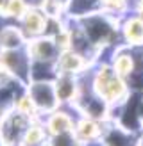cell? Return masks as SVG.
<instances>
[{
	"mask_svg": "<svg viewBox=\"0 0 143 146\" xmlns=\"http://www.w3.org/2000/svg\"><path fill=\"white\" fill-rule=\"evenodd\" d=\"M86 77L91 91L113 109H120L131 98V87L127 80L120 77L109 62H95Z\"/></svg>",
	"mask_w": 143,
	"mask_h": 146,
	"instance_id": "obj_1",
	"label": "cell"
},
{
	"mask_svg": "<svg viewBox=\"0 0 143 146\" xmlns=\"http://www.w3.org/2000/svg\"><path fill=\"white\" fill-rule=\"evenodd\" d=\"M79 21V29L82 31L93 46L98 52H102L106 48H114V39L120 34V18L107 14L104 11H95L90 13L82 18H77Z\"/></svg>",
	"mask_w": 143,
	"mask_h": 146,
	"instance_id": "obj_2",
	"label": "cell"
},
{
	"mask_svg": "<svg viewBox=\"0 0 143 146\" xmlns=\"http://www.w3.org/2000/svg\"><path fill=\"white\" fill-rule=\"evenodd\" d=\"M25 93L32 100L41 118L61 107L55 94L54 78H31L25 84Z\"/></svg>",
	"mask_w": 143,
	"mask_h": 146,
	"instance_id": "obj_3",
	"label": "cell"
},
{
	"mask_svg": "<svg viewBox=\"0 0 143 146\" xmlns=\"http://www.w3.org/2000/svg\"><path fill=\"white\" fill-rule=\"evenodd\" d=\"M0 66H2L11 78L27 84L32 75V61L27 54V48L14 50H0Z\"/></svg>",
	"mask_w": 143,
	"mask_h": 146,
	"instance_id": "obj_4",
	"label": "cell"
},
{
	"mask_svg": "<svg viewBox=\"0 0 143 146\" xmlns=\"http://www.w3.org/2000/svg\"><path fill=\"white\" fill-rule=\"evenodd\" d=\"M25 48L32 61V66H54L61 54V48L55 43V38L50 34L29 39Z\"/></svg>",
	"mask_w": 143,
	"mask_h": 146,
	"instance_id": "obj_5",
	"label": "cell"
},
{
	"mask_svg": "<svg viewBox=\"0 0 143 146\" xmlns=\"http://www.w3.org/2000/svg\"><path fill=\"white\" fill-rule=\"evenodd\" d=\"M100 146H138L140 134L136 130L122 125L120 121L111 119L107 121V127L100 137Z\"/></svg>",
	"mask_w": 143,
	"mask_h": 146,
	"instance_id": "obj_6",
	"label": "cell"
},
{
	"mask_svg": "<svg viewBox=\"0 0 143 146\" xmlns=\"http://www.w3.org/2000/svg\"><path fill=\"white\" fill-rule=\"evenodd\" d=\"M54 68H55V73L84 77V75H88L90 70L93 68V62L90 59H86L84 55H81L79 52H75V50L66 48L59 54Z\"/></svg>",
	"mask_w": 143,
	"mask_h": 146,
	"instance_id": "obj_7",
	"label": "cell"
},
{
	"mask_svg": "<svg viewBox=\"0 0 143 146\" xmlns=\"http://www.w3.org/2000/svg\"><path fill=\"white\" fill-rule=\"evenodd\" d=\"M20 29L23 36L29 39H34V38H39V36H45L48 34V25L52 23L45 13H43L41 7L38 5H29V9L25 11V14L20 18Z\"/></svg>",
	"mask_w": 143,
	"mask_h": 146,
	"instance_id": "obj_8",
	"label": "cell"
},
{
	"mask_svg": "<svg viewBox=\"0 0 143 146\" xmlns=\"http://www.w3.org/2000/svg\"><path fill=\"white\" fill-rule=\"evenodd\" d=\"M54 86H55V94H57L59 104L63 107H74V104H75L77 98H79V94H81L82 77L55 73Z\"/></svg>",
	"mask_w": 143,
	"mask_h": 146,
	"instance_id": "obj_9",
	"label": "cell"
},
{
	"mask_svg": "<svg viewBox=\"0 0 143 146\" xmlns=\"http://www.w3.org/2000/svg\"><path fill=\"white\" fill-rule=\"evenodd\" d=\"M77 112L72 107H59L52 111L50 114L43 116V125H45L47 134H63V132H70L75 128V121H77Z\"/></svg>",
	"mask_w": 143,
	"mask_h": 146,
	"instance_id": "obj_10",
	"label": "cell"
},
{
	"mask_svg": "<svg viewBox=\"0 0 143 146\" xmlns=\"http://www.w3.org/2000/svg\"><path fill=\"white\" fill-rule=\"evenodd\" d=\"M134 50L136 48H131V46H127V45L114 46L113 48V54L109 57V61H107L114 68V71H116L120 77H124L125 80L136 71V68L140 66L138 57L134 55Z\"/></svg>",
	"mask_w": 143,
	"mask_h": 146,
	"instance_id": "obj_11",
	"label": "cell"
},
{
	"mask_svg": "<svg viewBox=\"0 0 143 146\" xmlns=\"http://www.w3.org/2000/svg\"><path fill=\"white\" fill-rule=\"evenodd\" d=\"M106 127H107V121L88 118V116H77L74 132L82 143H86L88 146H95L100 143V137H102Z\"/></svg>",
	"mask_w": 143,
	"mask_h": 146,
	"instance_id": "obj_12",
	"label": "cell"
},
{
	"mask_svg": "<svg viewBox=\"0 0 143 146\" xmlns=\"http://www.w3.org/2000/svg\"><path fill=\"white\" fill-rule=\"evenodd\" d=\"M120 36L124 39V45L131 48H141L143 46V18L138 14L127 16L120 23Z\"/></svg>",
	"mask_w": 143,
	"mask_h": 146,
	"instance_id": "obj_13",
	"label": "cell"
},
{
	"mask_svg": "<svg viewBox=\"0 0 143 146\" xmlns=\"http://www.w3.org/2000/svg\"><path fill=\"white\" fill-rule=\"evenodd\" d=\"M25 45H27V38L23 36L20 27H14V25L0 27V50L23 48Z\"/></svg>",
	"mask_w": 143,
	"mask_h": 146,
	"instance_id": "obj_14",
	"label": "cell"
},
{
	"mask_svg": "<svg viewBox=\"0 0 143 146\" xmlns=\"http://www.w3.org/2000/svg\"><path fill=\"white\" fill-rule=\"evenodd\" d=\"M45 146H88L77 137L74 130L70 132H63V134H50L47 137Z\"/></svg>",
	"mask_w": 143,
	"mask_h": 146,
	"instance_id": "obj_15",
	"label": "cell"
},
{
	"mask_svg": "<svg viewBox=\"0 0 143 146\" xmlns=\"http://www.w3.org/2000/svg\"><path fill=\"white\" fill-rule=\"evenodd\" d=\"M100 4V11H104L107 14H116V16H120V14H124L127 5H129V0H98Z\"/></svg>",
	"mask_w": 143,
	"mask_h": 146,
	"instance_id": "obj_16",
	"label": "cell"
},
{
	"mask_svg": "<svg viewBox=\"0 0 143 146\" xmlns=\"http://www.w3.org/2000/svg\"><path fill=\"white\" fill-rule=\"evenodd\" d=\"M134 13L143 18V0H136L134 2Z\"/></svg>",
	"mask_w": 143,
	"mask_h": 146,
	"instance_id": "obj_17",
	"label": "cell"
},
{
	"mask_svg": "<svg viewBox=\"0 0 143 146\" xmlns=\"http://www.w3.org/2000/svg\"><path fill=\"white\" fill-rule=\"evenodd\" d=\"M9 78H11V77L7 75V71H5V70H4L2 66H0V86H2L4 82H7V80H9Z\"/></svg>",
	"mask_w": 143,
	"mask_h": 146,
	"instance_id": "obj_18",
	"label": "cell"
},
{
	"mask_svg": "<svg viewBox=\"0 0 143 146\" xmlns=\"http://www.w3.org/2000/svg\"><path fill=\"white\" fill-rule=\"evenodd\" d=\"M138 146H143V130L140 132V144H138Z\"/></svg>",
	"mask_w": 143,
	"mask_h": 146,
	"instance_id": "obj_19",
	"label": "cell"
},
{
	"mask_svg": "<svg viewBox=\"0 0 143 146\" xmlns=\"http://www.w3.org/2000/svg\"><path fill=\"white\" fill-rule=\"evenodd\" d=\"M0 146H4V143H2V139H0Z\"/></svg>",
	"mask_w": 143,
	"mask_h": 146,
	"instance_id": "obj_20",
	"label": "cell"
}]
</instances>
